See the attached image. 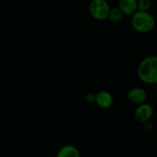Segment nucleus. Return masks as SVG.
Listing matches in <instances>:
<instances>
[{
  "label": "nucleus",
  "mask_w": 157,
  "mask_h": 157,
  "mask_svg": "<svg viewBox=\"0 0 157 157\" xmlns=\"http://www.w3.org/2000/svg\"><path fill=\"white\" fill-rule=\"evenodd\" d=\"M154 114V109L150 104L147 103L137 105L134 110V118L140 124H145L151 120Z\"/></svg>",
  "instance_id": "nucleus-4"
},
{
  "label": "nucleus",
  "mask_w": 157,
  "mask_h": 157,
  "mask_svg": "<svg viewBox=\"0 0 157 157\" xmlns=\"http://www.w3.org/2000/svg\"><path fill=\"white\" fill-rule=\"evenodd\" d=\"M86 101L90 104L95 103V99H96V94L94 93H88L85 97Z\"/></svg>",
  "instance_id": "nucleus-11"
},
{
  "label": "nucleus",
  "mask_w": 157,
  "mask_h": 157,
  "mask_svg": "<svg viewBox=\"0 0 157 157\" xmlns=\"http://www.w3.org/2000/svg\"><path fill=\"white\" fill-rule=\"evenodd\" d=\"M151 6V0H137V9L139 11H149Z\"/></svg>",
  "instance_id": "nucleus-10"
},
{
  "label": "nucleus",
  "mask_w": 157,
  "mask_h": 157,
  "mask_svg": "<svg viewBox=\"0 0 157 157\" xmlns=\"http://www.w3.org/2000/svg\"><path fill=\"white\" fill-rule=\"evenodd\" d=\"M147 94L142 87H133L127 93V99L130 103L136 105L143 104L146 101Z\"/></svg>",
  "instance_id": "nucleus-5"
},
{
  "label": "nucleus",
  "mask_w": 157,
  "mask_h": 157,
  "mask_svg": "<svg viewBox=\"0 0 157 157\" xmlns=\"http://www.w3.org/2000/svg\"><path fill=\"white\" fill-rule=\"evenodd\" d=\"M56 157H81V154L75 146L64 145L58 150Z\"/></svg>",
  "instance_id": "nucleus-8"
},
{
  "label": "nucleus",
  "mask_w": 157,
  "mask_h": 157,
  "mask_svg": "<svg viewBox=\"0 0 157 157\" xmlns=\"http://www.w3.org/2000/svg\"><path fill=\"white\" fill-rule=\"evenodd\" d=\"M95 104L102 109H108L113 105V98L111 94L107 90H99L96 93Z\"/></svg>",
  "instance_id": "nucleus-6"
},
{
  "label": "nucleus",
  "mask_w": 157,
  "mask_h": 157,
  "mask_svg": "<svg viewBox=\"0 0 157 157\" xmlns=\"http://www.w3.org/2000/svg\"><path fill=\"white\" fill-rule=\"evenodd\" d=\"M118 8L122 11L124 15L131 16L137 9V0H119Z\"/></svg>",
  "instance_id": "nucleus-7"
},
{
  "label": "nucleus",
  "mask_w": 157,
  "mask_h": 157,
  "mask_svg": "<svg viewBox=\"0 0 157 157\" xmlns=\"http://www.w3.org/2000/svg\"><path fill=\"white\" fill-rule=\"evenodd\" d=\"M124 13L118 7L110 8L108 14V18L112 22H119L124 18Z\"/></svg>",
  "instance_id": "nucleus-9"
},
{
  "label": "nucleus",
  "mask_w": 157,
  "mask_h": 157,
  "mask_svg": "<svg viewBox=\"0 0 157 157\" xmlns=\"http://www.w3.org/2000/svg\"><path fill=\"white\" fill-rule=\"evenodd\" d=\"M137 75L145 84H157V55H149L141 61L138 66Z\"/></svg>",
  "instance_id": "nucleus-1"
},
{
  "label": "nucleus",
  "mask_w": 157,
  "mask_h": 157,
  "mask_svg": "<svg viewBox=\"0 0 157 157\" xmlns=\"http://www.w3.org/2000/svg\"><path fill=\"white\" fill-rule=\"evenodd\" d=\"M110 9V5L107 0H92L88 7L90 16L98 21L107 19Z\"/></svg>",
  "instance_id": "nucleus-3"
},
{
  "label": "nucleus",
  "mask_w": 157,
  "mask_h": 157,
  "mask_svg": "<svg viewBox=\"0 0 157 157\" xmlns=\"http://www.w3.org/2000/svg\"><path fill=\"white\" fill-rule=\"evenodd\" d=\"M130 23L136 32L144 34L151 32L154 29L156 21L153 15L149 11L137 10L131 15Z\"/></svg>",
  "instance_id": "nucleus-2"
}]
</instances>
